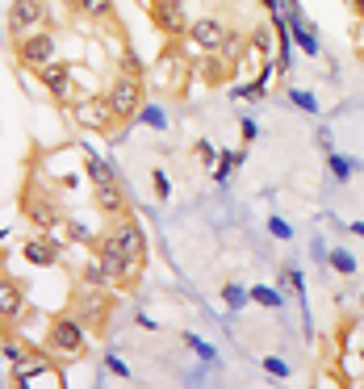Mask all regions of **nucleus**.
Returning a JSON list of instances; mask_svg holds the SVG:
<instances>
[{"mask_svg":"<svg viewBox=\"0 0 364 389\" xmlns=\"http://www.w3.org/2000/svg\"><path fill=\"white\" fill-rule=\"evenodd\" d=\"M96 260L105 264L109 272V285H122V289H134L142 281V264H147V239H142V227L134 218H114V227L100 235V251Z\"/></svg>","mask_w":364,"mask_h":389,"instance_id":"obj_1","label":"nucleus"},{"mask_svg":"<svg viewBox=\"0 0 364 389\" xmlns=\"http://www.w3.org/2000/svg\"><path fill=\"white\" fill-rule=\"evenodd\" d=\"M88 335L92 330L67 310V314H50L46 322V335H42V348L55 356L59 364H76L80 356H88Z\"/></svg>","mask_w":364,"mask_h":389,"instance_id":"obj_2","label":"nucleus"},{"mask_svg":"<svg viewBox=\"0 0 364 389\" xmlns=\"http://www.w3.org/2000/svg\"><path fill=\"white\" fill-rule=\"evenodd\" d=\"M105 105H109V114H114V122H118V126H134L138 109L147 105L142 76H138L134 67H130V72H122V76L114 80V88L105 92Z\"/></svg>","mask_w":364,"mask_h":389,"instance_id":"obj_3","label":"nucleus"},{"mask_svg":"<svg viewBox=\"0 0 364 389\" xmlns=\"http://www.w3.org/2000/svg\"><path fill=\"white\" fill-rule=\"evenodd\" d=\"M109 310H114L109 285H88V281H80V285L72 289V314H76L88 330H105Z\"/></svg>","mask_w":364,"mask_h":389,"instance_id":"obj_4","label":"nucleus"},{"mask_svg":"<svg viewBox=\"0 0 364 389\" xmlns=\"http://www.w3.org/2000/svg\"><path fill=\"white\" fill-rule=\"evenodd\" d=\"M55 50H59V38H55V30H50V25L34 30V34H25V38H13V59H17L21 72L46 67L50 59H55Z\"/></svg>","mask_w":364,"mask_h":389,"instance_id":"obj_5","label":"nucleus"},{"mask_svg":"<svg viewBox=\"0 0 364 389\" xmlns=\"http://www.w3.org/2000/svg\"><path fill=\"white\" fill-rule=\"evenodd\" d=\"M21 213H25V222H30L34 231H50V227H59V222H63L59 197L50 193V189H42L38 180L25 185V193H21Z\"/></svg>","mask_w":364,"mask_h":389,"instance_id":"obj_6","label":"nucleus"},{"mask_svg":"<svg viewBox=\"0 0 364 389\" xmlns=\"http://www.w3.org/2000/svg\"><path fill=\"white\" fill-rule=\"evenodd\" d=\"M5 25H9V38H25V34L50 25V0H13Z\"/></svg>","mask_w":364,"mask_h":389,"instance_id":"obj_7","label":"nucleus"},{"mask_svg":"<svg viewBox=\"0 0 364 389\" xmlns=\"http://www.w3.org/2000/svg\"><path fill=\"white\" fill-rule=\"evenodd\" d=\"M184 38H189V46H193L197 54H218V50H222L235 34H231L218 17H197V21H189Z\"/></svg>","mask_w":364,"mask_h":389,"instance_id":"obj_8","label":"nucleus"},{"mask_svg":"<svg viewBox=\"0 0 364 389\" xmlns=\"http://www.w3.org/2000/svg\"><path fill=\"white\" fill-rule=\"evenodd\" d=\"M34 76H38V84L50 92V101H55V105H72V101H76V72H72V63L50 59V63L38 67Z\"/></svg>","mask_w":364,"mask_h":389,"instance_id":"obj_9","label":"nucleus"},{"mask_svg":"<svg viewBox=\"0 0 364 389\" xmlns=\"http://www.w3.org/2000/svg\"><path fill=\"white\" fill-rule=\"evenodd\" d=\"M72 122L80 130H96V134H105V130L118 126L114 114H109V105H105V96H76L72 101Z\"/></svg>","mask_w":364,"mask_h":389,"instance_id":"obj_10","label":"nucleus"},{"mask_svg":"<svg viewBox=\"0 0 364 389\" xmlns=\"http://www.w3.org/2000/svg\"><path fill=\"white\" fill-rule=\"evenodd\" d=\"M30 310V293L21 281H13V276L5 272V264H0V326H17Z\"/></svg>","mask_w":364,"mask_h":389,"instance_id":"obj_11","label":"nucleus"},{"mask_svg":"<svg viewBox=\"0 0 364 389\" xmlns=\"http://www.w3.org/2000/svg\"><path fill=\"white\" fill-rule=\"evenodd\" d=\"M147 13H151V21L160 25L168 38H184V30H189L184 0H151V5H147Z\"/></svg>","mask_w":364,"mask_h":389,"instance_id":"obj_12","label":"nucleus"},{"mask_svg":"<svg viewBox=\"0 0 364 389\" xmlns=\"http://www.w3.org/2000/svg\"><path fill=\"white\" fill-rule=\"evenodd\" d=\"M92 201H96V209H100V213L122 218V213H126V189H122V180H118V176L96 180V185H92Z\"/></svg>","mask_w":364,"mask_h":389,"instance_id":"obj_13","label":"nucleus"},{"mask_svg":"<svg viewBox=\"0 0 364 389\" xmlns=\"http://www.w3.org/2000/svg\"><path fill=\"white\" fill-rule=\"evenodd\" d=\"M55 364H59V360L50 356L46 348H42V352H25V356L13 364V385H30V381L42 377V372H55Z\"/></svg>","mask_w":364,"mask_h":389,"instance_id":"obj_14","label":"nucleus"},{"mask_svg":"<svg viewBox=\"0 0 364 389\" xmlns=\"http://www.w3.org/2000/svg\"><path fill=\"white\" fill-rule=\"evenodd\" d=\"M21 255L34 264V268H55L59 264V243L50 239V235H30L21 243Z\"/></svg>","mask_w":364,"mask_h":389,"instance_id":"obj_15","label":"nucleus"},{"mask_svg":"<svg viewBox=\"0 0 364 389\" xmlns=\"http://www.w3.org/2000/svg\"><path fill=\"white\" fill-rule=\"evenodd\" d=\"M243 159H247V151H222V155H218V163H214V180H218V185H226V180L243 168Z\"/></svg>","mask_w":364,"mask_h":389,"instance_id":"obj_16","label":"nucleus"},{"mask_svg":"<svg viewBox=\"0 0 364 389\" xmlns=\"http://www.w3.org/2000/svg\"><path fill=\"white\" fill-rule=\"evenodd\" d=\"M247 293H251L255 306H264V310H285V293L272 289V285H255V289H247Z\"/></svg>","mask_w":364,"mask_h":389,"instance_id":"obj_17","label":"nucleus"},{"mask_svg":"<svg viewBox=\"0 0 364 389\" xmlns=\"http://www.w3.org/2000/svg\"><path fill=\"white\" fill-rule=\"evenodd\" d=\"M327 168H331V176H335L339 185H347L352 172H356V163H352L347 155H339V151H327Z\"/></svg>","mask_w":364,"mask_h":389,"instance_id":"obj_18","label":"nucleus"},{"mask_svg":"<svg viewBox=\"0 0 364 389\" xmlns=\"http://www.w3.org/2000/svg\"><path fill=\"white\" fill-rule=\"evenodd\" d=\"M134 122H138V126H147V130H168V114H164L160 105H142Z\"/></svg>","mask_w":364,"mask_h":389,"instance_id":"obj_19","label":"nucleus"},{"mask_svg":"<svg viewBox=\"0 0 364 389\" xmlns=\"http://www.w3.org/2000/svg\"><path fill=\"white\" fill-rule=\"evenodd\" d=\"M327 264H331L339 276H356V255H352L347 247H331V251H327Z\"/></svg>","mask_w":364,"mask_h":389,"instance_id":"obj_20","label":"nucleus"},{"mask_svg":"<svg viewBox=\"0 0 364 389\" xmlns=\"http://www.w3.org/2000/svg\"><path fill=\"white\" fill-rule=\"evenodd\" d=\"M80 13L92 21H109L114 17V0H80Z\"/></svg>","mask_w":364,"mask_h":389,"instance_id":"obj_21","label":"nucleus"},{"mask_svg":"<svg viewBox=\"0 0 364 389\" xmlns=\"http://www.w3.org/2000/svg\"><path fill=\"white\" fill-rule=\"evenodd\" d=\"M289 101L301 109V114H319V109H323L319 96H314V92H306V88H289Z\"/></svg>","mask_w":364,"mask_h":389,"instance_id":"obj_22","label":"nucleus"},{"mask_svg":"<svg viewBox=\"0 0 364 389\" xmlns=\"http://www.w3.org/2000/svg\"><path fill=\"white\" fill-rule=\"evenodd\" d=\"M222 302H226V306H231V310H243V306H247V302H251V293H247V289H243V285H235V281H231V285H226V289H222Z\"/></svg>","mask_w":364,"mask_h":389,"instance_id":"obj_23","label":"nucleus"},{"mask_svg":"<svg viewBox=\"0 0 364 389\" xmlns=\"http://www.w3.org/2000/svg\"><path fill=\"white\" fill-rule=\"evenodd\" d=\"M184 344H189V348H193V352L205 360V364H218V352H214L210 344H205V339H197V335H184Z\"/></svg>","mask_w":364,"mask_h":389,"instance_id":"obj_24","label":"nucleus"},{"mask_svg":"<svg viewBox=\"0 0 364 389\" xmlns=\"http://www.w3.org/2000/svg\"><path fill=\"white\" fill-rule=\"evenodd\" d=\"M264 372H268L272 381H289V364H285L281 356H264Z\"/></svg>","mask_w":364,"mask_h":389,"instance_id":"obj_25","label":"nucleus"},{"mask_svg":"<svg viewBox=\"0 0 364 389\" xmlns=\"http://www.w3.org/2000/svg\"><path fill=\"white\" fill-rule=\"evenodd\" d=\"M268 235H272V239H281V243H289V239H293V227H289L285 218H277V213H272V218H268Z\"/></svg>","mask_w":364,"mask_h":389,"instance_id":"obj_26","label":"nucleus"},{"mask_svg":"<svg viewBox=\"0 0 364 389\" xmlns=\"http://www.w3.org/2000/svg\"><path fill=\"white\" fill-rule=\"evenodd\" d=\"M151 185H155V197H160V201H168V197H172V180H168V172H164V168H155Z\"/></svg>","mask_w":364,"mask_h":389,"instance_id":"obj_27","label":"nucleus"},{"mask_svg":"<svg viewBox=\"0 0 364 389\" xmlns=\"http://www.w3.org/2000/svg\"><path fill=\"white\" fill-rule=\"evenodd\" d=\"M281 285H285V289H297V297L306 293V281H301L297 268H281Z\"/></svg>","mask_w":364,"mask_h":389,"instance_id":"obj_28","label":"nucleus"},{"mask_svg":"<svg viewBox=\"0 0 364 389\" xmlns=\"http://www.w3.org/2000/svg\"><path fill=\"white\" fill-rule=\"evenodd\" d=\"M105 368H109V372H114V377H118V381H126V377H130V364H126V360H122V356H114V352H109V356H105Z\"/></svg>","mask_w":364,"mask_h":389,"instance_id":"obj_29","label":"nucleus"},{"mask_svg":"<svg viewBox=\"0 0 364 389\" xmlns=\"http://www.w3.org/2000/svg\"><path fill=\"white\" fill-rule=\"evenodd\" d=\"M0 352H5V360H9V364H17V360L30 352V348H25V344H13V339H5V344H0Z\"/></svg>","mask_w":364,"mask_h":389,"instance_id":"obj_30","label":"nucleus"},{"mask_svg":"<svg viewBox=\"0 0 364 389\" xmlns=\"http://www.w3.org/2000/svg\"><path fill=\"white\" fill-rule=\"evenodd\" d=\"M201 76L205 80H222V63L218 59H201Z\"/></svg>","mask_w":364,"mask_h":389,"instance_id":"obj_31","label":"nucleus"},{"mask_svg":"<svg viewBox=\"0 0 364 389\" xmlns=\"http://www.w3.org/2000/svg\"><path fill=\"white\" fill-rule=\"evenodd\" d=\"M239 134H243V143H255V134H259V126H255L251 118H243V122H239Z\"/></svg>","mask_w":364,"mask_h":389,"instance_id":"obj_32","label":"nucleus"},{"mask_svg":"<svg viewBox=\"0 0 364 389\" xmlns=\"http://www.w3.org/2000/svg\"><path fill=\"white\" fill-rule=\"evenodd\" d=\"M197 151H201V159H205V163H210V168H214V163H218V151H214L210 143H197Z\"/></svg>","mask_w":364,"mask_h":389,"instance_id":"obj_33","label":"nucleus"},{"mask_svg":"<svg viewBox=\"0 0 364 389\" xmlns=\"http://www.w3.org/2000/svg\"><path fill=\"white\" fill-rule=\"evenodd\" d=\"M319 147H323V151H335V147H331V130H319Z\"/></svg>","mask_w":364,"mask_h":389,"instance_id":"obj_34","label":"nucleus"},{"mask_svg":"<svg viewBox=\"0 0 364 389\" xmlns=\"http://www.w3.org/2000/svg\"><path fill=\"white\" fill-rule=\"evenodd\" d=\"M59 5H63L67 13H80V0H59Z\"/></svg>","mask_w":364,"mask_h":389,"instance_id":"obj_35","label":"nucleus"},{"mask_svg":"<svg viewBox=\"0 0 364 389\" xmlns=\"http://www.w3.org/2000/svg\"><path fill=\"white\" fill-rule=\"evenodd\" d=\"M347 231H352L356 239H364V222H352V227H347Z\"/></svg>","mask_w":364,"mask_h":389,"instance_id":"obj_36","label":"nucleus"},{"mask_svg":"<svg viewBox=\"0 0 364 389\" xmlns=\"http://www.w3.org/2000/svg\"><path fill=\"white\" fill-rule=\"evenodd\" d=\"M352 13H356V17L364 21V0H352Z\"/></svg>","mask_w":364,"mask_h":389,"instance_id":"obj_37","label":"nucleus"},{"mask_svg":"<svg viewBox=\"0 0 364 389\" xmlns=\"http://www.w3.org/2000/svg\"><path fill=\"white\" fill-rule=\"evenodd\" d=\"M347 5H352V0H347Z\"/></svg>","mask_w":364,"mask_h":389,"instance_id":"obj_38","label":"nucleus"},{"mask_svg":"<svg viewBox=\"0 0 364 389\" xmlns=\"http://www.w3.org/2000/svg\"><path fill=\"white\" fill-rule=\"evenodd\" d=\"M0 339H5V335H0Z\"/></svg>","mask_w":364,"mask_h":389,"instance_id":"obj_39","label":"nucleus"}]
</instances>
